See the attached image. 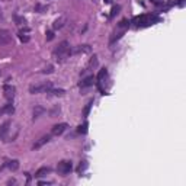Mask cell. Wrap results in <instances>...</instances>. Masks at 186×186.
<instances>
[{"label":"cell","mask_w":186,"mask_h":186,"mask_svg":"<svg viewBox=\"0 0 186 186\" xmlns=\"http://www.w3.org/2000/svg\"><path fill=\"white\" fill-rule=\"evenodd\" d=\"M70 55H71V48H70V44H68L67 41L60 42L58 45H57V48L52 51V57H54V60L58 61V63L66 61Z\"/></svg>","instance_id":"obj_1"},{"label":"cell","mask_w":186,"mask_h":186,"mask_svg":"<svg viewBox=\"0 0 186 186\" xmlns=\"http://www.w3.org/2000/svg\"><path fill=\"white\" fill-rule=\"evenodd\" d=\"M159 21V17L154 16V15H143L140 17H135L134 22H135L138 26H148V25H153L154 22Z\"/></svg>","instance_id":"obj_2"},{"label":"cell","mask_w":186,"mask_h":186,"mask_svg":"<svg viewBox=\"0 0 186 186\" xmlns=\"http://www.w3.org/2000/svg\"><path fill=\"white\" fill-rule=\"evenodd\" d=\"M71 169H73L71 161H67V160L60 161L58 166H57V172H58L60 174H63V176H67V174L71 172Z\"/></svg>","instance_id":"obj_3"},{"label":"cell","mask_w":186,"mask_h":186,"mask_svg":"<svg viewBox=\"0 0 186 186\" xmlns=\"http://www.w3.org/2000/svg\"><path fill=\"white\" fill-rule=\"evenodd\" d=\"M52 87V85H51L50 81H46V83H42V85H35V86H31L29 92L31 93H46L48 90Z\"/></svg>","instance_id":"obj_4"},{"label":"cell","mask_w":186,"mask_h":186,"mask_svg":"<svg viewBox=\"0 0 186 186\" xmlns=\"http://www.w3.org/2000/svg\"><path fill=\"white\" fill-rule=\"evenodd\" d=\"M12 42V34L7 29H0V46L9 45Z\"/></svg>","instance_id":"obj_5"},{"label":"cell","mask_w":186,"mask_h":186,"mask_svg":"<svg viewBox=\"0 0 186 186\" xmlns=\"http://www.w3.org/2000/svg\"><path fill=\"white\" fill-rule=\"evenodd\" d=\"M3 93H4V97H6L7 100H13V97H15V87L10 85H6L3 87Z\"/></svg>","instance_id":"obj_6"},{"label":"cell","mask_w":186,"mask_h":186,"mask_svg":"<svg viewBox=\"0 0 186 186\" xmlns=\"http://www.w3.org/2000/svg\"><path fill=\"white\" fill-rule=\"evenodd\" d=\"M66 128H67V124H57L52 127V131H51V135H61L64 131H66Z\"/></svg>","instance_id":"obj_7"},{"label":"cell","mask_w":186,"mask_h":186,"mask_svg":"<svg viewBox=\"0 0 186 186\" xmlns=\"http://www.w3.org/2000/svg\"><path fill=\"white\" fill-rule=\"evenodd\" d=\"M9 128H10V121H6L0 125V140H4L6 135H7L9 132Z\"/></svg>","instance_id":"obj_8"},{"label":"cell","mask_w":186,"mask_h":186,"mask_svg":"<svg viewBox=\"0 0 186 186\" xmlns=\"http://www.w3.org/2000/svg\"><path fill=\"white\" fill-rule=\"evenodd\" d=\"M97 66V57L96 55H93L92 58H90V61L87 63V66L85 67V70H81V73H86V71H90V70H93V68Z\"/></svg>","instance_id":"obj_9"},{"label":"cell","mask_w":186,"mask_h":186,"mask_svg":"<svg viewBox=\"0 0 186 186\" xmlns=\"http://www.w3.org/2000/svg\"><path fill=\"white\" fill-rule=\"evenodd\" d=\"M50 140H51V135H44L42 138H39L38 141H37V143L34 144V147H32V148H34V150H38V148H41V147H42L44 144H46V143H48Z\"/></svg>","instance_id":"obj_10"},{"label":"cell","mask_w":186,"mask_h":186,"mask_svg":"<svg viewBox=\"0 0 186 186\" xmlns=\"http://www.w3.org/2000/svg\"><path fill=\"white\" fill-rule=\"evenodd\" d=\"M90 48L89 45H79L77 48H74V50L71 51V52H74V54H86V52H90Z\"/></svg>","instance_id":"obj_11"},{"label":"cell","mask_w":186,"mask_h":186,"mask_svg":"<svg viewBox=\"0 0 186 186\" xmlns=\"http://www.w3.org/2000/svg\"><path fill=\"white\" fill-rule=\"evenodd\" d=\"M106 76H108V70H106V68H102L100 71H99V74H97V86H99V87H100V85L106 79Z\"/></svg>","instance_id":"obj_12"},{"label":"cell","mask_w":186,"mask_h":186,"mask_svg":"<svg viewBox=\"0 0 186 186\" xmlns=\"http://www.w3.org/2000/svg\"><path fill=\"white\" fill-rule=\"evenodd\" d=\"M93 85V76H89V77H86L85 80H81L80 81V89H86V87H90V86Z\"/></svg>","instance_id":"obj_13"},{"label":"cell","mask_w":186,"mask_h":186,"mask_svg":"<svg viewBox=\"0 0 186 186\" xmlns=\"http://www.w3.org/2000/svg\"><path fill=\"white\" fill-rule=\"evenodd\" d=\"M51 172L50 167H41V169L35 173V178H42V176H46V174Z\"/></svg>","instance_id":"obj_14"},{"label":"cell","mask_w":186,"mask_h":186,"mask_svg":"<svg viewBox=\"0 0 186 186\" xmlns=\"http://www.w3.org/2000/svg\"><path fill=\"white\" fill-rule=\"evenodd\" d=\"M46 93H48V95H52V96H64L66 90L64 89H52V87H51Z\"/></svg>","instance_id":"obj_15"},{"label":"cell","mask_w":186,"mask_h":186,"mask_svg":"<svg viewBox=\"0 0 186 186\" xmlns=\"http://www.w3.org/2000/svg\"><path fill=\"white\" fill-rule=\"evenodd\" d=\"M64 22H66V19H64V17H58V19L54 22V25H52V26H54V29H60V28H63Z\"/></svg>","instance_id":"obj_16"},{"label":"cell","mask_w":186,"mask_h":186,"mask_svg":"<svg viewBox=\"0 0 186 186\" xmlns=\"http://www.w3.org/2000/svg\"><path fill=\"white\" fill-rule=\"evenodd\" d=\"M6 166H7V167H9L10 170H16L17 167H19V161H17V160L7 161V163H6Z\"/></svg>","instance_id":"obj_17"},{"label":"cell","mask_w":186,"mask_h":186,"mask_svg":"<svg viewBox=\"0 0 186 186\" xmlns=\"http://www.w3.org/2000/svg\"><path fill=\"white\" fill-rule=\"evenodd\" d=\"M13 110H15V109H13L12 105H6L3 109H0V114H12Z\"/></svg>","instance_id":"obj_18"},{"label":"cell","mask_w":186,"mask_h":186,"mask_svg":"<svg viewBox=\"0 0 186 186\" xmlns=\"http://www.w3.org/2000/svg\"><path fill=\"white\" fill-rule=\"evenodd\" d=\"M87 127H89V125H87V122H85L83 125H80V127H79L77 132H79V134H86V132H87Z\"/></svg>","instance_id":"obj_19"},{"label":"cell","mask_w":186,"mask_h":186,"mask_svg":"<svg viewBox=\"0 0 186 186\" xmlns=\"http://www.w3.org/2000/svg\"><path fill=\"white\" fill-rule=\"evenodd\" d=\"M15 21H16V23H17L19 26H22V25L26 26V21L23 19V17H21V16H15Z\"/></svg>","instance_id":"obj_20"},{"label":"cell","mask_w":186,"mask_h":186,"mask_svg":"<svg viewBox=\"0 0 186 186\" xmlns=\"http://www.w3.org/2000/svg\"><path fill=\"white\" fill-rule=\"evenodd\" d=\"M46 9H48V6H42V4H35V10H37V12H45Z\"/></svg>","instance_id":"obj_21"},{"label":"cell","mask_w":186,"mask_h":186,"mask_svg":"<svg viewBox=\"0 0 186 186\" xmlns=\"http://www.w3.org/2000/svg\"><path fill=\"white\" fill-rule=\"evenodd\" d=\"M19 38H21V41H23V42H28V41H29V37L26 34H23V31L19 32Z\"/></svg>","instance_id":"obj_22"},{"label":"cell","mask_w":186,"mask_h":186,"mask_svg":"<svg viewBox=\"0 0 186 186\" xmlns=\"http://www.w3.org/2000/svg\"><path fill=\"white\" fill-rule=\"evenodd\" d=\"M92 105H93V102H89V103H87V106L85 108V110H83V116H85V118L89 115V110H90V108H92Z\"/></svg>","instance_id":"obj_23"},{"label":"cell","mask_w":186,"mask_h":186,"mask_svg":"<svg viewBox=\"0 0 186 186\" xmlns=\"http://www.w3.org/2000/svg\"><path fill=\"white\" fill-rule=\"evenodd\" d=\"M44 109L42 108H37V109H34V118H38L39 114H42Z\"/></svg>","instance_id":"obj_24"},{"label":"cell","mask_w":186,"mask_h":186,"mask_svg":"<svg viewBox=\"0 0 186 186\" xmlns=\"http://www.w3.org/2000/svg\"><path fill=\"white\" fill-rule=\"evenodd\" d=\"M86 167H87V163H86V161H81L80 166H79V169H77V170H79V172L81 173V172H83V170H85Z\"/></svg>","instance_id":"obj_25"},{"label":"cell","mask_w":186,"mask_h":186,"mask_svg":"<svg viewBox=\"0 0 186 186\" xmlns=\"http://www.w3.org/2000/svg\"><path fill=\"white\" fill-rule=\"evenodd\" d=\"M52 70H54V67H52V66H48V67H45L42 70V73H52Z\"/></svg>","instance_id":"obj_26"},{"label":"cell","mask_w":186,"mask_h":186,"mask_svg":"<svg viewBox=\"0 0 186 186\" xmlns=\"http://www.w3.org/2000/svg\"><path fill=\"white\" fill-rule=\"evenodd\" d=\"M52 38H54V35H52V32H46V39H48V41H51Z\"/></svg>","instance_id":"obj_27"},{"label":"cell","mask_w":186,"mask_h":186,"mask_svg":"<svg viewBox=\"0 0 186 186\" xmlns=\"http://www.w3.org/2000/svg\"><path fill=\"white\" fill-rule=\"evenodd\" d=\"M119 9H121V7H119V6H115V7H114V10H112V16H115V13H118V10H119Z\"/></svg>","instance_id":"obj_28"},{"label":"cell","mask_w":186,"mask_h":186,"mask_svg":"<svg viewBox=\"0 0 186 186\" xmlns=\"http://www.w3.org/2000/svg\"><path fill=\"white\" fill-rule=\"evenodd\" d=\"M3 19V12H2V7H0V21Z\"/></svg>","instance_id":"obj_29"},{"label":"cell","mask_w":186,"mask_h":186,"mask_svg":"<svg viewBox=\"0 0 186 186\" xmlns=\"http://www.w3.org/2000/svg\"><path fill=\"white\" fill-rule=\"evenodd\" d=\"M105 2H106V3H110V0H105Z\"/></svg>","instance_id":"obj_30"},{"label":"cell","mask_w":186,"mask_h":186,"mask_svg":"<svg viewBox=\"0 0 186 186\" xmlns=\"http://www.w3.org/2000/svg\"><path fill=\"white\" fill-rule=\"evenodd\" d=\"M0 76H2V71H0Z\"/></svg>","instance_id":"obj_31"}]
</instances>
